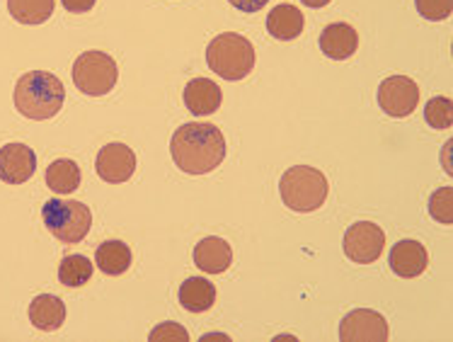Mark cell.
<instances>
[{
    "label": "cell",
    "mask_w": 453,
    "mask_h": 342,
    "mask_svg": "<svg viewBox=\"0 0 453 342\" xmlns=\"http://www.w3.org/2000/svg\"><path fill=\"white\" fill-rule=\"evenodd\" d=\"M175 166L187 175H206L221 166L226 158V139L219 127L206 121L182 124L170 139Z\"/></svg>",
    "instance_id": "1"
},
{
    "label": "cell",
    "mask_w": 453,
    "mask_h": 342,
    "mask_svg": "<svg viewBox=\"0 0 453 342\" xmlns=\"http://www.w3.org/2000/svg\"><path fill=\"white\" fill-rule=\"evenodd\" d=\"M64 100V83L49 71H29L15 85V107L27 120H51L61 112Z\"/></svg>",
    "instance_id": "2"
},
{
    "label": "cell",
    "mask_w": 453,
    "mask_h": 342,
    "mask_svg": "<svg viewBox=\"0 0 453 342\" xmlns=\"http://www.w3.org/2000/svg\"><path fill=\"white\" fill-rule=\"evenodd\" d=\"M206 64L213 74L221 75L223 81L235 83L252 74L255 68V47L250 39L235 32H223L213 37L206 47Z\"/></svg>",
    "instance_id": "3"
},
{
    "label": "cell",
    "mask_w": 453,
    "mask_h": 342,
    "mask_svg": "<svg viewBox=\"0 0 453 342\" xmlns=\"http://www.w3.org/2000/svg\"><path fill=\"white\" fill-rule=\"evenodd\" d=\"M279 192H281V199L288 209L308 214L323 206L327 192H330V185H327V177L320 170L311 166H294L281 175Z\"/></svg>",
    "instance_id": "4"
},
{
    "label": "cell",
    "mask_w": 453,
    "mask_h": 342,
    "mask_svg": "<svg viewBox=\"0 0 453 342\" xmlns=\"http://www.w3.org/2000/svg\"><path fill=\"white\" fill-rule=\"evenodd\" d=\"M42 219L47 231L61 243H81L93 226V214L83 202L75 199H49L42 206Z\"/></svg>",
    "instance_id": "5"
},
{
    "label": "cell",
    "mask_w": 453,
    "mask_h": 342,
    "mask_svg": "<svg viewBox=\"0 0 453 342\" xmlns=\"http://www.w3.org/2000/svg\"><path fill=\"white\" fill-rule=\"evenodd\" d=\"M119 81L117 61L104 51H85L75 58L73 64V83L83 95L100 97L114 90Z\"/></svg>",
    "instance_id": "6"
},
{
    "label": "cell",
    "mask_w": 453,
    "mask_h": 342,
    "mask_svg": "<svg viewBox=\"0 0 453 342\" xmlns=\"http://www.w3.org/2000/svg\"><path fill=\"white\" fill-rule=\"evenodd\" d=\"M386 248V233L379 223L357 222L344 233V255L359 262V265H371L383 255Z\"/></svg>",
    "instance_id": "7"
},
{
    "label": "cell",
    "mask_w": 453,
    "mask_h": 342,
    "mask_svg": "<svg viewBox=\"0 0 453 342\" xmlns=\"http://www.w3.org/2000/svg\"><path fill=\"white\" fill-rule=\"evenodd\" d=\"M419 88L407 75H390L379 85V105L388 117H410L417 110Z\"/></svg>",
    "instance_id": "8"
},
{
    "label": "cell",
    "mask_w": 453,
    "mask_h": 342,
    "mask_svg": "<svg viewBox=\"0 0 453 342\" xmlns=\"http://www.w3.org/2000/svg\"><path fill=\"white\" fill-rule=\"evenodd\" d=\"M340 340L342 342H388L390 330L386 318L371 308H357L347 314L340 323Z\"/></svg>",
    "instance_id": "9"
},
{
    "label": "cell",
    "mask_w": 453,
    "mask_h": 342,
    "mask_svg": "<svg viewBox=\"0 0 453 342\" xmlns=\"http://www.w3.org/2000/svg\"><path fill=\"white\" fill-rule=\"evenodd\" d=\"M95 170L104 183L121 185L136 173V153L127 144H107L95 158Z\"/></svg>",
    "instance_id": "10"
},
{
    "label": "cell",
    "mask_w": 453,
    "mask_h": 342,
    "mask_svg": "<svg viewBox=\"0 0 453 342\" xmlns=\"http://www.w3.org/2000/svg\"><path fill=\"white\" fill-rule=\"evenodd\" d=\"M37 170V156L27 144H8L0 148V180L8 185H25Z\"/></svg>",
    "instance_id": "11"
},
{
    "label": "cell",
    "mask_w": 453,
    "mask_h": 342,
    "mask_svg": "<svg viewBox=\"0 0 453 342\" xmlns=\"http://www.w3.org/2000/svg\"><path fill=\"white\" fill-rule=\"evenodd\" d=\"M390 269L403 279H415L429 265L426 248L419 241H398L390 248Z\"/></svg>",
    "instance_id": "12"
},
{
    "label": "cell",
    "mask_w": 453,
    "mask_h": 342,
    "mask_svg": "<svg viewBox=\"0 0 453 342\" xmlns=\"http://www.w3.org/2000/svg\"><path fill=\"white\" fill-rule=\"evenodd\" d=\"M359 49V35L347 22H333L320 35V51L333 61H347Z\"/></svg>",
    "instance_id": "13"
},
{
    "label": "cell",
    "mask_w": 453,
    "mask_h": 342,
    "mask_svg": "<svg viewBox=\"0 0 453 342\" xmlns=\"http://www.w3.org/2000/svg\"><path fill=\"white\" fill-rule=\"evenodd\" d=\"M195 265L203 275H223L233 265V250L219 236H209L195 245Z\"/></svg>",
    "instance_id": "14"
},
{
    "label": "cell",
    "mask_w": 453,
    "mask_h": 342,
    "mask_svg": "<svg viewBox=\"0 0 453 342\" xmlns=\"http://www.w3.org/2000/svg\"><path fill=\"white\" fill-rule=\"evenodd\" d=\"M223 93L219 83H213L209 78H195L185 88V107L195 117H209L221 107Z\"/></svg>",
    "instance_id": "15"
},
{
    "label": "cell",
    "mask_w": 453,
    "mask_h": 342,
    "mask_svg": "<svg viewBox=\"0 0 453 342\" xmlns=\"http://www.w3.org/2000/svg\"><path fill=\"white\" fill-rule=\"evenodd\" d=\"M29 321L42 333H54L65 321V304L54 294H39L29 304Z\"/></svg>",
    "instance_id": "16"
},
{
    "label": "cell",
    "mask_w": 453,
    "mask_h": 342,
    "mask_svg": "<svg viewBox=\"0 0 453 342\" xmlns=\"http://www.w3.org/2000/svg\"><path fill=\"white\" fill-rule=\"evenodd\" d=\"M305 27V19L303 12L296 8V5H277V8H272L267 18V29L269 35L279 42H294V39L301 37V32Z\"/></svg>",
    "instance_id": "17"
},
{
    "label": "cell",
    "mask_w": 453,
    "mask_h": 342,
    "mask_svg": "<svg viewBox=\"0 0 453 342\" xmlns=\"http://www.w3.org/2000/svg\"><path fill=\"white\" fill-rule=\"evenodd\" d=\"M177 299L189 314H203L216 304V289L206 277H189L182 282Z\"/></svg>",
    "instance_id": "18"
},
{
    "label": "cell",
    "mask_w": 453,
    "mask_h": 342,
    "mask_svg": "<svg viewBox=\"0 0 453 342\" xmlns=\"http://www.w3.org/2000/svg\"><path fill=\"white\" fill-rule=\"evenodd\" d=\"M95 262L102 275L119 277L131 268V248L124 241H104L95 253Z\"/></svg>",
    "instance_id": "19"
},
{
    "label": "cell",
    "mask_w": 453,
    "mask_h": 342,
    "mask_svg": "<svg viewBox=\"0 0 453 342\" xmlns=\"http://www.w3.org/2000/svg\"><path fill=\"white\" fill-rule=\"evenodd\" d=\"M81 167L75 160H68V158H58L51 166L47 167V187L54 192V195H73L78 185H81Z\"/></svg>",
    "instance_id": "20"
},
{
    "label": "cell",
    "mask_w": 453,
    "mask_h": 342,
    "mask_svg": "<svg viewBox=\"0 0 453 342\" xmlns=\"http://www.w3.org/2000/svg\"><path fill=\"white\" fill-rule=\"evenodd\" d=\"M95 265L85 255H65L58 265V282L64 287L78 289L93 279Z\"/></svg>",
    "instance_id": "21"
},
{
    "label": "cell",
    "mask_w": 453,
    "mask_h": 342,
    "mask_svg": "<svg viewBox=\"0 0 453 342\" xmlns=\"http://www.w3.org/2000/svg\"><path fill=\"white\" fill-rule=\"evenodd\" d=\"M54 0H8V10L12 18L22 25H42L54 12Z\"/></svg>",
    "instance_id": "22"
},
{
    "label": "cell",
    "mask_w": 453,
    "mask_h": 342,
    "mask_svg": "<svg viewBox=\"0 0 453 342\" xmlns=\"http://www.w3.org/2000/svg\"><path fill=\"white\" fill-rule=\"evenodd\" d=\"M425 120L432 129H449L453 120L451 97H432L425 107Z\"/></svg>",
    "instance_id": "23"
},
{
    "label": "cell",
    "mask_w": 453,
    "mask_h": 342,
    "mask_svg": "<svg viewBox=\"0 0 453 342\" xmlns=\"http://www.w3.org/2000/svg\"><path fill=\"white\" fill-rule=\"evenodd\" d=\"M451 195L453 190L451 187H441V190H436L432 199H429V214L434 216L439 223H451L453 222V206H451Z\"/></svg>",
    "instance_id": "24"
},
{
    "label": "cell",
    "mask_w": 453,
    "mask_h": 342,
    "mask_svg": "<svg viewBox=\"0 0 453 342\" xmlns=\"http://www.w3.org/2000/svg\"><path fill=\"white\" fill-rule=\"evenodd\" d=\"M417 12L429 22H441V19L451 18L453 0H415Z\"/></svg>",
    "instance_id": "25"
},
{
    "label": "cell",
    "mask_w": 453,
    "mask_h": 342,
    "mask_svg": "<svg viewBox=\"0 0 453 342\" xmlns=\"http://www.w3.org/2000/svg\"><path fill=\"white\" fill-rule=\"evenodd\" d=\"M150 342H189V333H187L185 328L180 323H173V321H167V323L156 325L149 335Z\"/></svg>",
    "instance_id": "26"
},
{
    "label": "cell",
    "mask_w": 453,
    "mask_h": 342,
    "mask_svg": "<svg viewBox=\"0 0 453 342\" xmlns=\"http://www.w3.org/2000/svg\"><path fill=\"white\" fill-rule=\"evenodd\" d=\"M233 8L241 10V12H259V10L267 5L269 0H228Z\"/></svg>",
    "instance_id": "27"
},
{
    "label": "cell",
    "mask_w": 453,
    "mask_h": 342,
    "mask_svg": "<svg viewBox=\"0 0 453 342\" xmlns=\"http://www.w3.org/2000/svg\"><path fill=\"white\" fill-rule=\"evenodd\" d=\"M95 3L97 0H61V5H64L68 12H90L95 8Z\"/></svg>",
    "instance_id": "28"
},
{
    "label": "cell",
    "mask_w": 453,
    "mask_h": 342,
    "mask_svg": "<svg viewBox=\"0 0 453 342\" xmlns=\"http://www.w3.org/2000/svg\"><path fill=\"white\" fill-rule=\"evenodd\" d=\"M303 5H308V8H325L330 0H301Z\"/></svg>",
    "instance_id": "29"
}]
</instances>
